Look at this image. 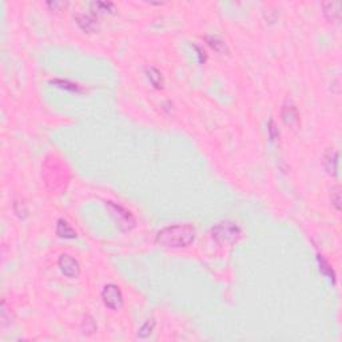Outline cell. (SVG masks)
<instances>
[{"label": "cell", "instance_id": "6da1fadb", "mask_svg": "<svg viewBox=\"0 0 342 342\" xmlns=\"http://www.w3.org/2000/svg\"><path fill=\"white\" fill-rule=\"evenodd\" d=\"M195 239V228L191 223H183V225H171L166 226L156 234V244L163 247H186L191 245Z\"/></svg>", "mask_w": 342, "mask_h": 342}, {"label": "cell", "instance_id": "7a4b0ae2", "mask_svg": "<svg viewBox=\"0 0 342 342\" xmlns=\"http://www.w3.org/2000/svg\"><path fill=\"white\" fill-rule=\"evenodd\" d=\"M211 235L219 245L237 244L242 237V231L237 223L231 221H222L211 228Z\"/></svg>", "mask_w": 342, "mask_h": 342}, {"label": "cell", "instance_id": "3957f363", "mask_svg": "<svg viewBox=\"0 0 342 342\" xmlns=\"http://www.w3.org/2000/svg\"><path fill=\"white\" fill-rule=\"evenodd\" d=\"M107 209L110 210L111 215L114 217L115 222L118 223L120 230L129 231L135 226V218L133 214L127 211L125 208H122L120 205H116L114 202H107Z\"/></svg>", "mask_w": 342, "mask_h": 342}, {"label": "cell", "instance_id": "277c9868", "mask_svg": "<svg viewBox=\"0 0 342 342\" xmlns=\"http://www.w3.org/2000/svg\"><path fill=\"white\" fill-rule=\"evenodd\" d=\"M102 300L104 305L107 306L111 310H119L123 306V294L120 291L119 286L114 284H109L103 287L102 290Z\"/></svg>", "mask_w": 342, "mask_h": 342}, {"label": "cell", "instance_id": "5b68a950", "mask_svg": "<svg viewBox=\"0 0 342 342\" xmlns=\"http://www.w3.org/2000/svg\"><path fill=\"white\" fill-rule=\"evenodd\" d=\"M57 265L60 271L68 278H78L80 274V265L76 259L68 254H62L57 259Z\"/></svg>", "mask_w": 342, "mask_h": 342}, {"label": "cell", "instance_id": "8992f818", "mask_svg": "<svg viewBox=\"0 0 342 342\" xmlns=\"http://www.w3.org/2000/svg\"><path fill=\"white\" fill-rule=\"evenodd\" d=\"M282 119L285 122L286 125L290 126V127H297L300 123V114H298V110L294 104L286 100L284 106H282Z\"/></svg>", "mask_w": 342, "mask_h": 342}, {"label": "cell", "instance_id": "52a82bcc", "mask_svg": "<svg viewBox=\"0 0 342 342\" xmlns=\"http://www.w3.org/2000/svg\"><path fill=\"white\" fill-rule=\"evenodd\" d=\"M323 166L329 175L337 176L338 171V152L334 149H329L323 155Z\"/></svg>", "mask_w": 342, "mask_h": 342}, {"label": "cell", "instance_id": "ba28073f", "mask_svg": "<svg viewBox=\"0 0 342 342\" xmlns=\"http://www.w3.org/2000/svg\"><path fill=\"white\" fill-rule=\"evenodd\" d=\"M76 23L84 32H95L98 30V19L93 14H78Z\"/></svg>", "mask_w": 342, "mask_h": 342}, {"label": "cell", "instance_id": "9c48e42d", "mask_svg": "<svg viewBox=\"0 0 342 342\" xmlns=\"http://www.w3.org/2000/svg\"><path fill=\"white\" fill-rule=\"evenodd\" d=\"M323 14L327 20L337 21L341 18V3L340 1H326L322 4Z\"/></svg>", "mask_w": 342, "mask_h": 342}, {"label": "cell", "instance_id": "30bf717a", "mask_svg": "<svg viewBox=\"0 0 342 342\" xmlns=\"http://www.w3.org/2000/svg\"><path fill=\"white\" fill-rule=\"evenodd\" d=\"M57 234L60 237V238H66V239H74L78 237L76 231L71 228V225L64 221V219H59L57 223Z\"/></svg>", "mask_w": 342, "mask_h": 342}, {"label": "cell", "instance_id": "8fae6325", "mask_svg": "<svg viewBox=\"0 0 342 342\" xmlns=\"http://www.w3.org/2000/svg\"><path fill=\"white\" fill-rule=\"evenodd\" d=\"M146 75H147V79L152 86L155 88H162L163 87V76H162L161 71L155 67H147L146 68Z\"/></svg>", "mask_w": 342, "mask_h": 342}, {"label": "cell", "instance_id": "7c38bea8", "mask_svg": "<svg viewBox=\"0 0 342 342\" xmlns=\"http://www.w3.org/2000/svg\"><path fill=\"white\" fill-rule=\"evenodd\" d=\"M317 259H318V264H320V271H321L322 274L330 277L333 282H334V281H336V273H334V270L332 269L330 264H329L322 255H317Z\"/></svg>", "mask_w": 342, "mask_h": 342}, {"label": "cell", "instance_id": "4fadbf2b", "mask_svg": "<svg viewBox=\"0 0 342 342\" xmlns=\"http://www.w3.org/2000/svg\"><path fill=\"white\" fill-rule=\"evenodd\" d=\"M155 325H156L155 318H150V320H147V321L142 325V327H140L139 330H138V337L139 338L150 337L151 333L154 332V327H155Z\"/></svg>", "mask_w": 342, "mask_h": 342}, {"label": "cell", "instance_id": "5bb4252c", "mask_svg": "<svg viewBox=\"0 0 342 342\" xmlns=\"http://www.w3.org/2000/svg\"><path fill=\"white\" fill-rule=\"evenodd\" d=\"M206 40H208L209 46L213 48L214 51L219 52V54H223V52L228 51V48H226V44L221 40V39H218V38L215 37H208L206 38Z\"/></svg>", "mask_w": 342, "mask_h": 342}, {"label": "cell", "instance_id": "9a60e30c", "mask_svg": "<svg viewBox=\"0 0 342 342\" xmlns=\"http://www.w3.org/2000/svg\"><path fill=\"white\" fill-rule=\"evenodd\" d=\"M51 83L55 84L57 87L66 88V90H70V91H75V93H79V91H82V88H80V86H78V84H75V83H71V82H68V80H62V79H55V80H52Z\"/></svg>", "mask_w": 342, "mask_h": 342}, {"label": "cell", "instance_id": "2e32d148", "mask_svg": "<svg viewBox=\"0 0 342 342\" xmlns=\"http://www.w3.org/2000/svg\"><path fill=\"white\" fill-rule=\"evenodd\" d=\"M82 329H83L84 334H93V333L96 330V323L94 321L93 317H84L83 322H82Z\"/></svg>", "mask_w": 342, "mask_h": 342}, {"label": "cell", "instance_id": "e0dca14e", "mask_svg": "<svg viewBox=\"0 0 342 342\" xmlns=\"http://www.w3.org/2000/svg\"><path fill=\"white\" fill-rule=\"evenodd\" d=\"M93 10H99V12H113L114 11V4L113 3H104V1H94L91 3Z\"/></svg>", "mask_w": 342, "mask_h": 342}, {"label": "cell", "instance_id": "ac0fdd59", "mask_svg": "<svg viewBox=\"0 0 342 342\" xmlns=\"http://www.w3.org/2000/svg\"><path fill=\"white\" fill-rule=\"evenodd\" d=\"M332 203L334 208L337 209L338 211L341 210V189L340 186H336L332 190Z\"/></svg>", "mask_w": 342, "mask_h": 342}, {"label": "cell", "instance_id": "d6986e66", "mask_svg": "<svg viewBox=\"0 0 342 342\" xmlns=\"http://www.w3.org/2000/svg\"><path fill=\"white\" fill-rule=\"evenodd\" d=\"M269 134H270V138H271V140H274L275 139V136H278L280 135V133H278V130H277V127H275V123H274V120L271 119L269 122Z\"/></svg>", "mask_w": 342, "mask_h": 342}]
</instances>
